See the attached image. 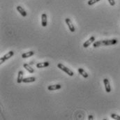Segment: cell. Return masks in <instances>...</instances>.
<instances>
[{
  "mask_svg": "<svg viewBox=\"0 0 120 120\" xmlns=\"http://www.w3.org/2000/svg\"><path fill=\"white\" fill-rule=\"evenodd\" d=\"M118 41L117 39H111V40H103V41H98L96 42H94L93 46L94 48H98L100 46L103 45H115L117 44Z\"/></svg>",
  "mask_w": 120,
  "mask_h": 120,
  "instance_id": "cell-1",
  "label": "cell"
},
{
  "mask_svg": "<svg viewBox=\"0 0 120 120\" xmlns=\"http://www.w3.org/2000/svg\"><path fill=\"white\" fill-rule=\"evenodd\" d=\"M57 67L61 69V71H64L66 74H68L69 76H73V75H74V73L71 71V70H70L69 68H68L67 67H66L64 65H63L62 64H57Z\"/></svg>",
  "mask_w": 120,
  "mask_h": 120,
  "instance_id": "cell-2",
  "label": "cell"
},
{
  "mask_svg": "<svg viewBox=\"0 0 120 120\" xmlns=\"http://www.w3.org/2000/svg\"><path fill=\"white\" fill-rule=\"evenodd\" d=\"M13 55H14L13 51H9L7 54H6L4 56H3L2 57H1V59H0V64H2L5 61H6V60H8V59H10L11 57H12L13 56Z\"/></svg>",
  "mask_w": 120,
  "mask_h": 120,
  "instance_id": "cell-3",
  "label": "cell"
},
{
  "mask_svg": "<svg viewBox=\"0 0 120 120\" xmlns=\"http://www.w3.org/2000/svg\"><path fill=\"white\" fill-rule=\"evenodd\" d=\"M65 22H66V25H68V27L69 30H70L71 32H74V31H75V27H74L73 24L72 23L71 20L69 18H66V19H65Z\"/></svg>",
  "mask_w": 120,
  "mask_h": 120,
  "instance_id": "cell-4",
  "label": "cell"
},
{
  "mask_svg": "<svg viewBox=\"0 0 120 120\" xmlns=\"http://www.w3.org/2000/svg\"><path fill=\"white\" fill-rule=\"evenodd\" d=\"M103 83H104V85H105V89L106 92L110 93L111 91V87H110L109 80L107 78H105V79H103Z\"/></svg>",
  "mask_w": 120,
  "mask_h": 120,
  "instance_id": "cell-5",
  "label": "cell"
},
{
  "mask_svg": "<svg viewBox=\"0 0 120 120\" xmlns=\"http://www.w3.org/2000/svg\"><path fill=\"white\" fill-rule=\"evenodd\" d=\"M94 41H95V37H94V36L90 37L87 41H86L83 43V47H84V48H87L88 46H90V45H91V43H93Z\"/></svg>",
  "mask_w": 120,
  "mask_h": 120,
  "instance_id": "cell-6",
  "label": "cell"
},
{
  "mask_svg": "<svg viewBox=\"0 0 120 120\" xmlns=\"http://www.w3.org/2000/svg\"><path fill=\"white\" fill-rule=\"evenodd\" d=\"M41 25L43 27H46L48 25L47 21V15L45 13H43L41 15Z\"/></svg>",
  "mask_w": 120,
  "mask_h": 120,
  "instance_id": "cell-7",
  "label": "cell"
},
{
  "mask_svg": "<svg viewBox=\"0 0 120 120\" xmlns=\"http://www.w3.org/2000/svg\"><path fill=\"white\" fill-rule=\"evenodd\" d=\"M23 75H24V73L22 71H20L18 72V78H17V82L18 84H20L22 82V80H23Z\"/></svg>",
  "mask_w": 120,
  "mask_h": 120,
  "instance_id": "cell-8",
  "label": "cell"
},
{
  "mask_svg": "<svg viewBox=\"0 0 120 120\" xmlns=\"http://www.w3.org/2000/svg\"><path fill=\"white\" fill-rule=\"evenodd\" d=\"M61 88V85L60 84L57 85H49L48 87V90L49 91H54V90H60Z\"/></svg>",
  "mask_w": 120,
  "mask_h": 120,
  "instance_id": "cell-9",
  "label": "cell"
},
{
  "mask_svg": "<svg viewBox=\"0 0 120 120\" xmlns=\"http://www.w3.org/2000/svg\"><path fill=\"white\" fill-rule=\"evenodd\" d=\"M50 63L48 61H45V62H41V63H38L36 64V67L38 68H45L49 66Z\"/></svg>",
  "mask_w": 120,
  "mask_h": 120,
  "instance_id": "cell-10",
  "label": "cell"
},
{
  "mask_svg": "<svg viewBox=\"0 0 120 120\" xmlns=\"http://www.w3.org/2000/svg\"><path fill=\"white\" fill-rule=\"evenodd\" d=\"M16 8H17V11L21 14L22 16H23V17H26V16H27V13H26V11L23 9L22 7H21L20 6H18L16 7Z\"/></svg>",
  "mask_w": 120,
  "mask_h": 120,
  "instance_id": "cell-11",
  "label": "cell"
},
{
  "mask_svg": "<svg viewBox=\"0 0 120 120\" xmlns=\"http://www.w3.org/2000/svg\"><path fill=\"white\" fill-rule=\"evenodd\" d=\"M36 81V78L35 77H29V78H23L22 82L24 83H28V82H33Z\"/></svg>",
  "mask_w": 120,
  "mask_h": 120,
  "instance_id": "cell-12",
  "label": "cell"
},
{
  "mask_svg": "<svg viewBox=\"0 0 120 120\" xmlns=\"http://www.w3.org/2000/svg\"><path fill=\"white\" fill-rule=\"evenodd\" d=\"M78 73H79L82 76H83L85 78H88V76H89V75L87 74V73L83 68H78Z\"/></svg>",
  "mask_w": 120,
  "mask_h": 120,
  "instance_id": "cell-13",
  "label": "cell"
},
{
  "mask_svg": "<svg viewBox=\"0 0 120 120\" xmlns=\"http://www.w3.org/2000/svg\"><path fill=\"white\" fill-rule=\"evenodd\" d=\"M34 51H30V52H25V53H23L22 55V57L23 59H26V58H28L30 57L31 56H33L34 55Z\"/></svg>",
  "mask_w": 120,
  "mask_h": 120,
  "instance_id": "cell-14",
  "label": "cell"
},
{
  "mask_svg": "<svg viewBox=\"0 0 120 120\" xmlns=\"http://www.w3.org/2000/svg\"><path fill=\"white\" fill-rule=\"evenodd\" d=\"M23 66H24V68H25V69H26L29 73H34V68H32L29 64H24Z\"/></svg>",
  "mask_w": 120,
  "mask_h": 120,
  "instance_id": "cell-15",
  "label": "cell"
},
{
  "mask_svg": "<svg viewBox=\"0 0 120 120\" xmlns=\"http://www.w3.org/2000/svg\"><path fill=\"white\" fill-rule=\"evenodd\" d=\"M111 117H112V119H114V120H120V116L116 115V114H112V115H111Z\"/></svg>",
  "mask_w": 120,
  "mask_h": 120,
  "instance_id": "cell-16",
  "label": "cell"
},
{
  "mask_svg": "<svg viewBox=\"0 0 120 120\" xmlns=\"http://www.w3.org/2000/svg\"><path fill=\"white\" fill-rule=\"evenodd\" d=\"M100 1V0H89V1H88V4H89L90 6H91V5L96 4V2H98V1Z\"/></svg>",
  "mask_w": 120,
  "mask_h": 120,
  "instance_id": "cell-17",
  "label": "cell"
},
{
  "mask_svg": "<svg viewBox=\"0 0 120 120\" xmlns=\"http://www.w3.org/2000/svg\"><path fill=\"white\" fill-rule=\"evenodd\" d=\"M108 1H109L110 4L112 6H113L115 5V0H108Z\"/></svg>",
  "mask_w": 120,
  "mask_h": 120,
  "instance_id": "cell-18",
  "label": "cell"
},
{
  "mask_svg": "<svg viewBox=\"0 0 120 120\" xmlns=\"http://www.w3.org/2000/svg\"><path fill=\"white\" fill-rule=\"evenodd\" d=\"M88 120H94V117H93V116H92V115H90V116L88 117Z\"/></svg>",
  "mask_w": 120,
  "mask_h": 120,
  "instance_id": "cell-19",
  "label": "cell"
}]
</instances>
